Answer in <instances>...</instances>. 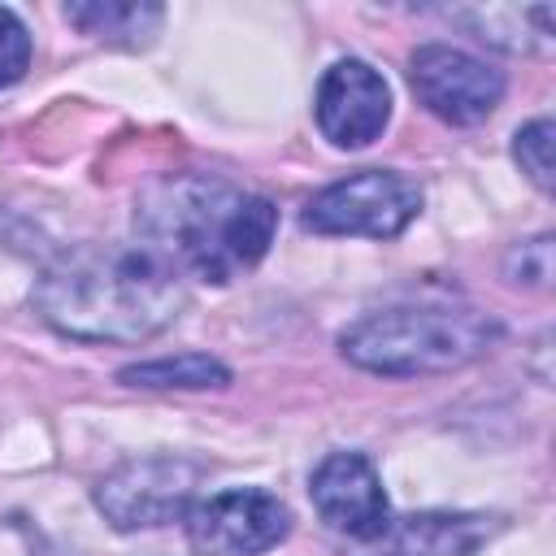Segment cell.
Here are the masks:
<instances>
[{
    "label": "cell",
    "mask_w": 556,
    "mask_h": 556,
    "mask_svg": "<svg viewBox=\"0 0 556 556\" xmlns=\"http://www.w3.org/2000/svg\"><path fill=\"white\" fill-rule=\"evenodd\" d=\"M508 261H521V278H513V282L547 287V278H552V239H547V235H539V239H530V243L513 248V252H508Z\"/></svg>",
    "instance_id": "15"
},
{
    "label": "cell",
    "mask_w": 556,
    "mask_h": 556,
    "mask_svg": "<svg viewBox=\"0 0 556 556\" xmlns=\"http://www.w3.org/2000/svg\"><path fill=\"white\" fill-rule=\"evenodd\" d=\"M291 513L269 491H222L187 508V539L200 556H256L287 539Z\"/></svg>",
    "instance_id": "7"
},
{
    "label": "cell",
    "mask_w": 556,
    "mask_h": 556,
    "mask_svg": "<svg viewBox=\"0 0 556 556\" xmlns=\"http://www.w3.org/2000/svg\"><path fill=\"white\" fill-rule=\"evenodd\" d=\"M65 17L96 39L139 48V43H148V35H156L165 9L161 4H135V0H87V4H65Z\"/></svg>",
    "instance_id": "10"
},
{
    "label": "cell",
    "mask_w": 556,
    "mask_h": 556,
    "mask_svg": "<svg viewBox=\"0 0 556 556\" xmlns=\"http://www.w3.org/2000/svg\"><path fill=\"white\" fill-rule=\"evenodd\" d=\"M500 326L465 304H395L343 330L339 348L352 365L387 378L452 374L478 361Z\"/></svg>",
    "instance_id": "3"
},
{
    "label": "cell",
    "mask_w": 556,
    "mask_h": 556,
    "mask_svg": "<svg viewBox=\"0 0 556 556\" xmlns=\"http://www.w3.org/2000/svg\"><path fill=\"white\" fill-rule=\"evenodd\" d=\"M274 226L278 208L265 195L200 174L165 178L139 204L143 248L208 282H230L252 269L269 252Z\"/></svg>",
    "instance_id": "2"
},
{
    "label": "cell",
    "mask_w": 556,
    "mask_h": 556,
    "mask_svg": "<svg viewBox=\"0 0 556 556\" xmlns=\"http://www.w3.org/2000/svg\"><path fill=\"white\" fill-rule=\"evenodd\" d=\"M117 378L126 387H148V391H204V387H226L230 369L208 352H182V356L126 365Z\"/></svg>",
    "instance_id": "12"
},
{
    "label": "cell",
    "mask_w": 556,
    "mask_h": 556,
    "mask_svg": "<svg viewBox=\"0 0 556 556\" xmlns=\"http://www.w3.org/2000/svg\"><path fill=\"white\" fill-rule=\"evenodd\" d=\"M313 508L317 517L352 539H378L391 526V508L374 465L361 452H330L313 469Z\"/></svg>",
    "instance_id": "9"
},
{
    "label": "cell",
    "mask_w": 556,
    "mask_h": 556,
    "mask_svg": "<svg viewBox=\"0 0 556 556\" xmlns=\"http://www.w3.org/2000/svg\"><path fill=\"white\" fill-rule=\"evenodd\" d=\"M408 83H413L417 100L452 126H473V122L491 117L504 96L500 70H491L486 61H478L460 48H447V43H421L408 61Z\"/></svg>",
    "instance_id": "6"
},
{
    "label": "cell",
    "mask_w": 556,
    "mask_h": 556,
    "mask_svg": "<svg viewBox=\"0 0 556 556\" xmlns=\"http://www.w3.org/2000/svg\"><path fill=\"white\" fill-rule=\"evenodd\" d=\"M200 469L178 456H143L117 465L100 486L96 504L117 530H148L182 517L195 500Z\"/></svg>",
    "instance_id": "5"
},
{
    "label": "cell",
    "mask_w": 556,
    "mask_h": 556,
    "mask_svg": "<svg viewBox=\"0 0 556 556\" xmlns=\"http://www.w3.org/2000/svg\"><path fill=\"white\" fill-rule=\"evenodd\" d=\"M552 122L547 117H534L530 126L517 130L513 139V156L521 165V174L539 187V191H552Z\"/></svg>",
    "instance_id": "13"
},
{
    "label": "cell",
    "mask_w": 556,
    "mask_h": 556,
    "mask_svg": "<svg viewBox=\"0 0 556 556\" xmlns=\"http://www.w3.org/2000/svg\"><path fill=\"white\" fill-rule=\"evenodd\" d=\"M187 291L178 269L148 248H83L35 287L39 317L83 343H139L165 330Z\"/></svg>",
    "instance_id": "1"
},
{
    "label": "cell",
    "mask_w": 556,
    "mask_h": 556,
    "mask_svg": "<svg viewBox=\"0 0 556 556\" xmlns=\"http://www.w3.org/2000/svg\"><path fill=\"white\" fill-rule=\"evenodd\" d=\"M421 208V187L391 169H361L326 191H317L304 208V226L317 235H369L395 239Z\"/></svg>",
    "instance_id": "4"
},
{
    "label": "cell",
    "mask_w": 556,
    "mask_h": 556,
    "mask_svg": "<svg viewBox=\"0 0 556 556\" xmlns=\"http://www.w3.org/2000/svg\"><path fill=\"white\" fill-rule=\"evenodd\" d=\"M30 65V35L13 9L0 4V87L17 83Z\"/></svg>",
    "instance_id": "14"
},
{
    "label": "cell",
    "mask_w": 556,
    "mask_h": 556,
    "mask_svg": "<svg viewBox=\"0 0 556 556\" xmlns=\"http://www.w3.org/2000/svg\"><path fill=\"white\" fill-rule=\"evenodd\" d=\"M391 117V87L365 61H339L317 87V126L334 148H365Z\"/></svg>",
    "instance_id": "8"
},
{
    "label": "cell",
    "mask_w": 556,
    "mask_h": 556,
    "mask_svg": "<svg viewBox=\"0 0 556 556\" xmlns=\"http://www.w3.org/2000/svg\"><path fill=\"white\" fill-rule=\"evenodd\" d=\"M378 539L387 556H465L478 543V526L469 517H404Z\"/></svg>",
    "instance_id": "11"
}]
</instances>
